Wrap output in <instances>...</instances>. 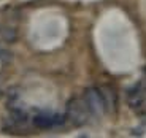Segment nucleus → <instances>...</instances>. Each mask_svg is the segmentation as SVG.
Wrapping results in <instances>:
<instances>
[{
	"label": "nucleus",
	"instance_id": "obj_1",
	"mask_svg": "<svg viewBox=\"0 0 146 138\" xmlns=\"http://www.w3.org/2000/svg\"><path fill=\"white\" fill-rule=\"evenodd\" d=\"M89 116H91V111H89L88 105L84 102V98H78V97L70 98L68 103H67V119L73 125L81 127L84 124H88Z\"/></svg>",
	"mask_w": 146,
	"mask_h": 138
},
{
	"label": "nucleus",
	"instance_id": "obj_2",
	"mask_svg": "<svg viewBox=\"0 0 146 138\" xmlns=\"http://www.w3.org/2000/svg\"><path fill=\"white\" fill-rule=\"evenodd\" d=\"M84 102H86L92 116L99 117V116H102L103 113H106L105 100H103L102 91L99 87H88L84 91Z\"/></svg>",
	"mask_w": 146,
	"mask_h": 138
},
{
	"label": "nucleus",
	"instance_id": "obj_3",
	"mask_svg": "<svg viewBox=\"0 0 146 138\" xmlns=\"http://www.w3.org/2000/svg\"><path fill=\"white\" fill-rule=\"evenodd\" d=\"M64 116L60 114H51V113H40L33 117V125L41 130H48V129H54L64 124Z\"/></svg>",
	"mask_w": 146,
	"mask_h": 138
},
{
	"label": "nucleus",
	"instance_id": "obj_4",
	"mask_svg": "<svg viewBox=\"0 0 146 138\" xmlns=\"http://www.w3.org/2000/svg\"><path fill=\"white\" fill-rule=\"evenodd\" d=\"M127 100H129L130 108H133V109L143 108V106L146 105V91H145V87H143L141 84H137L133 89L129 91Z\"/></svg>",
	"mask_w": 146,
	"mask_h": 138
},
{
	"label": "nucleus",
	"instance_id": "obj_5",
	"mask_svg": "<svg viewBox=\"0 0 146 138\" xmlns=\"http://www.w3.org/2000/svg\"><path fill=\"white\" fill-rule=\"evenodd\" d=\"M103 95V100H105V106H106V111H111L114 108V103H116V94L111 87H103L100 89Z\"/></svg>",
	"mask_w": 146,
	"mask_h": 138
}]
</instances>
